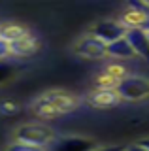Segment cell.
<instances>
[{
	"mask_svg": "<svg viewBox=\"0 0 149 151\" xmlns=\"http://www.w3.org/2000/svg\"><path fill=\"white\" fill-rule=\"evenodd\" d=\"M115 93L121 100H145V98H149V79L142 78V76H125L115 85Z\"/></svg>",
	"mask_w": 149,
	"mask_h": 151,
	"instance_id": "obj_3",
	"label": "cell"
},
{
	"mask_svg": "<svg viewBox=\"0 0 149 151\" xmlns=\"http://www.w3.org/2000/svg\"><path fill=\"white\" fill-rule=\"evenodd\" d=\"M138 144L142 145V147L145 149V151H149V138H145V140H142V142H138Z\"/></svg>",
	"mask_w": 149,
	"mask_h": 151,
	"instance_id": "obj_19",
	"label": "cell"
},
{
	"mask_svg": "<svg viewBox=\"0 0 149 151\" xmlns=\"http://www.w3.org/2000/svg\"><path fill=\"white\" fill-rule=\"evenodd\" d=\"M29 28L23 27V25H13V23H8V25H2L0 27V38H2L4 42H8V44H11V42L19 40V38L27 36L29 34Z\"/></svg>",
	"mask_w": 149,
	"mask_h": 151,
	"instance_id": "obj_12",
	"label": "cell"
},
{
	"mask_svg": "<svg viewBox=\"0 0 149 151\" xmlns=\"http://www.w3.org/2000/svg\"><path fill=\"white\" fill-rule=\"evenodd\" d=\"M106 53H108V57H113V59H119V60H128L136 57L130 44L127 42V38H121V40H115L111 44H108L106 45Z\"/></svg>",
	"mask_w": 149,
	"mask_h": 151,
	"instance_id": "obj_10",
	"label": "cell"
},
{
	"mask_svg": "<svg viewBox=\"0 0 149 151\" xmlns=\"http://www.w3.org/2000/svg\"><path fill=\"white\" fill-rule=\"evenodd\" d=\"M6 151H47V147H38V145H30L25 142H11L6 147Z\"/></svg>",
	"mask_w": 149,
	"mask_h": 151,
	"instance_id": "obj_14",
	"label": "cell"
},
{
	"mask_svg": "<svg viewBox=\"0 0 149 151\" xmlns=\"http://www.w3.org/2000/svg\"><path fill=\"white\" fill-rule=\"evenodd\" d=\"M77 108V100L70 93L64 91H49L44 96L32 104V115L42 121H49L55 117H60L64 113H70Z\"/></svg>",
	"mask_w": 149,
	"mask_h": 151,
	"instance_id": "obj_1",
	"label": "cell"
},
{
	"mask_svg": "<svg viewBox=\"0 0 149 151\" xmlns=\"http://www.w3.org/2000/svg\"><path fill=\"white\" fill-rule=\"evenodd\" d=\"M145 32H147V40H149V30H145Z\"/></svg>",
	"mask_w": 149,
	"mask_h": 151,
	"instance_id": "obj_20",
	"label": "cell"
},
{
	"mask_svg": "<svg viewBox=\"0 0 149 151\" xmlns=\"http://www.w3.org/2000/svg\"><path fill=\"white\" fill-rule=\"evenodd\" d=\"M0 111H8V113H15L17 111V104L15 102H4L0 106Z\"/></svg>",
	"mask_w": 149,
	"mask_h": 151,
	"instance_id": "obj_16",
	"label": "cell"
},
{
	"mask_svg": "<svg viewBox=\"0 0 149 151\" xmlns=\"http://www.w3.org/2000/svg\"><path fill=\"white\" fill-rule=\"evenodd\" d=\"M74 51H76V55L83 57V59H89V60H102L108 57L106 44L100 42L98 38H95L92 34L83 36L81 40H77V44L74 45Z\"/></svg>",
	"mask_w": 149,
	"mask_h": 151,
	"instance_id": "obj_5",
	"label": "cell"
},
{
	"mask_svg": "<svg viewBox=\"0 0 149 151\" xmlns=\"http://www.w3.org/2000/svg\"><path fill=\"white\" fill-rule=\"evenodd\" d=\"M125 38H127V42L130 44V47H132L134 55L149 60V40H147V32L145 30L130 28V30H127Z\"/></svg>",
	"mask_w": 149,
	"mask_h": 151,
	"instance_id": "obj_7",
	"label": "cell"
},
{
	"mask_svg": "<svg viewBox=\"0 0 149 151\" xmlns=\"http://www.w3.org/2000/svg\"><path fill=\"white\" fill-rule=\"evenodd\" d=\"M8 55H10V45H8V42H4L0 38V60H4Z\"/></svg>",
	"mask_w": 149,
	"mask_h": 151,
	"instance_id": "obj_15",
	"label": "cell"
},
{
	"mask_svg": "<svg viewBox=\"0 0 149 151\" xmlns=\"http://www.w3.org/2000/svg\"><path fill=\"white\" fill-rule=\"evenodd\" d=\"M125 34H127V28L121 25V21H111V19H108V21H100L92 27V36L98 38L100 42H104L106 45L115 42V40L125 38Z\"/></svg>",
	"mask_w": 149,
	"mask_h": 151,
	"instance_id": "obj_6",
	"label": "cell"
},
{
	"mask_svg": "<svg viewBox=\"0 0 149 151\" xmlns=\"http://www.w3.org/2000/svg\"><path fill=\"white\" fill-rule=\"evenodd\" d=\"M125 151H145L140 144H134V145H128V147H125Z\"/></svg>",
	"mask_w": 149,
	"mask_h": 151,
	"instance_id": "obj_18",
	"label": "cell"
},
{
	"mask_svg": "<svg viewBox=\"0 0 149 151\" xmlns=\"http://www.w3.org/2000/svg\"><path fill=\"white\" fill-rule=\"evenodd\" d=\"M95 140L83 138V136H57L55 142L47 147V151H95Z\"/></svg>",
	"mask_w": 149,
	"mask_h": 151,
	"instance_id": "obj_4",
	"label": "cell"
},
{
	"mask_svg": "<svg viewBox=\"0 0 149 151\" xmlns=\"http://www.w3.org/2000/svg\"><path fill=\"white\" fill-rule=\"evenodd\" d=\"M55 138H57L55 130L44 123H25L15 129L17 142H25V144L38 145V147H49Z\"/></svg>",
	"mask_w": 149,
	"mask_h": 151,
	"instance_id": "obj_2",
	"label": "cell"
},
{
	"mask_svg": "<svg viewBox=\"0 0 149 151\" xmlns=\"http://www.w3.org/2000/svg\"><path fill=\"white\" fill-rule=\"evenodd\" d=\"M121 102L115 89H96L89 96V104L95 108H113Z\"/></svg>",
	"mask_w": 149,
	"mask_h": 151,
	"instance_id": "obj_9",
	"label": "cell"
},
{
	"mask_svg": "<svg viewBox=\"0 0 149 151\" xmlns=\"http://www.w3.org/2000/svg\"><path fill=\"white\" fill-rule=\"evenodd\" d=\"M121 25L127 28V30H130V28L149 30V15L140 13V12H134V9H127L125 15L121 17Z\"/></svg>",
	"mask_w": 149,
	"mask_h": 151,
	"instance_id": "obj_11",
	"label": "cell"
},
{
	"mask_svg": "<svg viewBox=\"0 0 149 151\" xmlns=\"http://www.w3.org/2000/svg\"><path fill=\"white\" fill-rule=\"evenodd\" d=\"M8 45H10V55H13V57H30L38 51L40 42L32 32H29L27 36H23L19 40L8 44Z\"/></svg>",
	"mask_w": 149,
	"mask_h": 151,
	"instance_id": "obj_8",
	"label": "cell"
},
{
	"mask_svg": "<svg viewBox=\"0 0 149 151\" xmlns=\"http://www.w3.org/2000/svg\"><path fill=\"white\" fill-rule=\"evenodd\" d=\"M13 76H15V66L6 60H0V85L10 81Z\"/></svg>",
	"mask_w": 149,
	"mask_h": 151,
	"instance_id": "obj_13",
	"label": "cell"
},
{
	"mask_svg": "<svg viewBox=\"0 0 149 151\" xmlns=\"http://www.w3.org/2000/svg\"><path fill=\"white\" fill-rule=\"evenodd\" d=\"M95 151H125L123 145H106V147H96Z\"/></svg>",
	"mask_w": 149,
	"mask_h": 151,
	"instance_id": "obj_17",
	"label": "cell"
}]
</instances>
